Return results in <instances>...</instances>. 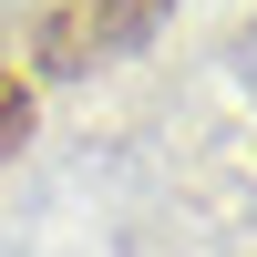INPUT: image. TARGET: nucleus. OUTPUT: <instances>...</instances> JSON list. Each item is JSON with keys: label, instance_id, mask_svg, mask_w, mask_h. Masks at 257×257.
Wrapping results in <instances>:
<instances>
[{"label": "nucleus", "instance_id": "f257e3e1", "mask_svg": "<svg viewBox=\"0 0 257 257\" xmlns=\"http://www.w3.org/2000/svg\"><path fill=\"white\" fill-rule=\"evenodd\" d=\"M165 11H175V0H52V11H41V62H52V72H93V62L134 52Z\"/></svg>", "mask_w": 257, "mask_h": 257}, {"label": "nucleus", "instance_id": "f03ea898", "mask_svg": "<svg viewBox=\"0 0 257 257\" xmlns=\"http://www.w3.org/2000/svg\"><path fill=\"white\" fill-rule=\"evenodd\" d=\"M21 134H31V82L0 62V155H21Z\"/></svg>", "mask_w": 257, "mask_h": 257}]
</instances>
